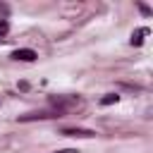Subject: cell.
I'll return each mask as SVG.
<instances>
[{"label":"cell","mask_w":153,"mask_h":153,"mask_svg":"<svg viewBox=\"0 0 153 153\" xmlns=\"http://www.w3.org/2000/svg\"><path fill=\"white\" fill-rule=\"evenodd\" d=\"M48 103L53 105V110H57V112H65V110H69V108L79 105L81 100H79L76 96H50V98H48Z\"/></svg>","instance_id":"obj_1"},{"label":"cell","mask_w":153,"mask_h":153,"mask_svg":"<svg viewBox=\"0 0 153 153\" xmlns=\"http://www.w3.org/2000/svg\"><path fill=\"white\" fill-rule=\"evenodd\" d=\"M53 117H62V112H57V110H41V112H29V115H19V122H36V120H53Z\"/></svg>","instance_id":"obj_2"},{"label":"cell","mask_w":153,"mask_h":153,"mask_svg":"<svg viewBox=\"0 0 153 153\" xmlns=\"http://www.w3.org/2000/svg\"><path fill=\"white\" fill-rule=\"evenodd\" d=\"M60 134L62 136H74V139H91V136H96L93 129H84V127H65V129H60Z\"/></svg>","instance_id":"obj_3"},{"label":"cell","mask_w":153,"mask_h":153,"mask_svg":"<svg viewBox=\"0 0 153 153\" xmlns=\"http://www.w3.org/2000/svg\"><path fill=\"white\" fill-rule=\"evenodd\" d=\"M10 57H12V60H22V62H33V60L38 57V53H36L33 48H17V50H12Z\"/></svg>","instance_id":"obj_4"},{"label":"cell","mask_w":153,"mask_h":153,"mask_svg":"<svg viewBox=\"0 0 153 153\" xmlns=\"http://www.w3.org/2000/svg\"><path fill=\"white\" fill-rule=\"evenodd\" d=\"M148 33V29L146 26H141V29H136L134 33H131V45H141L143 43V36Z\"/></svg>","instance_id":"obj_5"},{"label":"cell","mask_w":153,"mask_h":153,"mask_svg":"<svg viewBox=\"0 0 153 153\" xmlns=\"http://www.w3.org/2000/svg\"><path fill=\"white\" fill-rule=\"evenodd\" d=\"M117 100H120V96H117V93H105V96L100 98V105H115Z\"/></svg>","instance_id":"obj_6"},{"label":"cell","mask_w":153,"mask_h":153,"mask_svg":"<svg viewBox=\"0 0 153 153\" xmlns=\"http://www.w3.org/2000/svg\"><path fill=\"white\" fill-rule=\"evenodd\" d=\"M7 31H10V24H7L5 19H0V36H5Z\"/></svg>","instance_id":"obj_7"},{"label":"cell","mask_w":153,"mask_h":153,"mask_svg":"<svg viewBox=\"0 0 153 153\" xmlns=\"http://www.w3.org/2000/svg\"><path fill=\"white\" fill-rule=\"evenodd\" d=\"M139 10H141V14H146V17L151 14V7H146V5H139Z\"/></svg>","instance_id":"obj_8"},{"label":"cell","mask_w":153,"mask_h":153,"mask_svg":"<svg viewBox=\"0 0 153 153\" xmlns=\"http://www.w3.org/2000/svg\"><path fill=\"white\" fill-rule=\"evenodd\" d=\"M55 153H79L76 148H62V151H55Z\"/></svg>","instance_id":"obj_9"}]
</instances>
